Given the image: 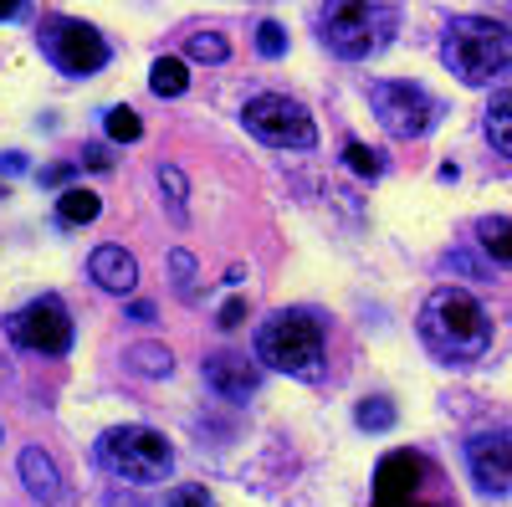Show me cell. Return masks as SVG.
<instances>
[{"label":"cell","instance_id":"obj_1","mask_svg":"<svg viewBox=\"0 0 512 507\" xmlns=\"http://www.w3.org/2000/svg\"><path fill=\"white\" fill-rule=\"evenodd\" d=\"M420 338H425V349L446 364H477L492 349V318L472 292L436 287L420 308Z\"/></svg>","mask_w":512,"mask_h":507},{"label":"cell","instance_id":"obj_2","mask_svg":"<svg viewBox=\"0 0 512 507\" xmlns=\"http://www.w3.org/2000/svg\"><path fill=\"white\" fill-rule=\"evenodd\" d=\"M323 323L303 308H282L272 318L256 323V349L251 359L262 369H277V374H292V379H323Z\"/></svg>","mask_w":512,"mask_h":507},{"label":"cell","instance_id":"obj_3","mask_svg":"<svg viewBox=\"0 0 512 507\" xmlns=\"http://www.w3.org/2000/svg\"><path fill=\"white\" fill-rule=\"evenodd\" d=\"M441 57L466 88H492L512 72V31L487 16H456L441 36Z\"/></svg>","mask_w":512,"mask_h":507},{"label":"cell","instance_id":"obj_4","mask_svg":"<svg viewBox=\"0 0 512 507\" xmlns=\"http://www.w3.org/2000/svg\"><path fill=\"white\" fill-rule=\"evenodd\" d=\"M98 461L123 477V482H164L169 467H175V451H169V441L149 426H113L98 436Z\"/></svg>","mask_w":512,"mask_h":507},{"label":"cell","instance_id":"obj_5","mask_svg":"<svg viewBox=\"0 0 512 507\" xmlns=\"http://www.w3.org/2000/svg\"><path fill=\"white\" fill-rule=\"evenodd\" d=\"M395 36V11L390 6H364V0H338L323 11V41L333 57L344 62H364L374 57L384 41Z\"/></svg>","mask_w":512,"mask_h":507},{"label":"cell","instance_id":"obj_6","mask_svg":"<svg viewBox=\"0 0 512 507\" xmlns=\"http://www.w3.org/2000/svg\"><path fill=\"white\" fill-rule=\"evenodd\" d=\"M369 108L374 118L384 123V134H395V139H420V134H431L436 129V118H441V103L420 88V82H369Z\"/></svg>","mask_w":512,"mask_h":507},{"label":"cell","instance_id":"obj_7","mask_svg":"<svg viewBox=\"0 0 512 507\" xmlns=\"http://www.w3.org/2000/svg\"><path fill=\"white\" fill-rule=\"evenodd\" d=\"M41 57H47L57 72H67V77H93V72L108 67L113 52H108V41H103L98 26L57 16V21L41 26Z\"/></svg>","mask_w":512,"mask_h":507},{"label":"cell","instance_id":"obj_8","mask_svg":"<svg viewBox=\"0 0 512 507\" xmlns=\"http://www.w3.org/2000/svg\"><path fill=\"white\" fill-rule=\"evenodd\" d=\"M246 129L272 144V149H313L318 144V129H313V118L303 113V103H292L287 93H256L246 98Z\"/></svg>","mask_w":512,"mask_h":507},{"label":"cell","instance_id":"obj_9","mask_svg":"<svg viewBox=\"0 0 512 507\" xmlns=\"http://www.w3.org/2000/svg\"><path fill=\"white\" fill-rule=\"evenodd\" d=\"M6 333L16 349H31V354H67L72 349V313L62 298H31L26 308H16L6 318Z\"/></svg>","mask_w":512,"mask_h":507},{"label":"cell","instance_id":"obj_10","mask_svg":"<svg viewBox=\"0 0 512 507\" xmlns=\"http://www.w3.org/2000/svg\"><path fill=\"white\" fill-rule=\"evenodd\" d=\"M425 456L420 451H390L374 467V507H420L415 492L425 487Z\"/></svg>","mask_w":512,"mask_h":507},{"label":"cell","instance_id":"obj_11","mask_svg":"<svg viewBox=\"0 0 512 507\" xmlns=\"http://www.w3.org/2000/svg\"><path fill=\"white\" fill-rule=\"evenodd\" d=\"M205 385L221 400H246V395L262 390V364L246 359V354H210L205 359Z\"/></svg>","mask_w":512,"mask_h":507},{"label":"cell","instance_id":"obj_12","mask_svg":"<svg viewBox=\"0 0 512 507\" xmlns=\"http://www.w3.org/2000/svg\"><path fill=\"white\" fill-rule=\"evenodd\" d=\"M466 461H472V477L487 492H507L512 487V441H502V436H472V441H466Z\"/></svg>","mask_w":512,"mask_h":507},{"label":"cell","instance_id":"obj_13","mask_svg":"<svg viewBox=\"0 0 512 507\" xmlns=\"http://www.w3.org/2000/svg\"><path fill=\"white\" fill-rule=\"evenodd\" d=\"M88 277L103 287V292H118V298H128V292L139 287V262L128 257L123 246H98L88 257Z\"/></svg>","mask_w":512,"mask_h":507},{"label":"cell","instance_id":"obj_14","mask_svg":"<svg viewBox=\"0 0 512 507\" xmlns=\"http://www.w3.org/2000/svg\"><path fill=\"white\" fill-rule=\"evenodd\" d=\"M21 482H26V492L41 497V502H62V492H67L57 461L41 451V446H26V451H21Z\"/></svg>","mask_w":512,"mask_h":507},{"label":"cell","instance_id":"obj_15","mask_svg":"<svg viewBox=\"0 0 512 507\" xmlns=\"http://www.w3.org/2000/svg\"><path fill=\"white\" fill-rule=\"evenodd\" d=\"M477 246L497 267H512V216H482L477 221Z\"/></svg>","mask_w":512,"mask_h":507},{"label":"cell","instance_id":"obj_16","mask_svg":"<svg viewBox=\"0 0 512 507\" xmlns=\"http://www.w3.org/2000/svg\"><path fill=\"white\" fill-rule=\"evenodd\" d=\"M98 210H103V200L93 190H82V185L57 195V221L62 226H88V221H98Z\"/></svg>","mask_w":512,"mask_h":507},{"label":"cell","instance_id":"obj_17","mask_svg":"<svg viewBox=\"0 0 512 507\" xmlns=\"http://www.w3.org/2000/svg\"><path fill=\"white\" fill-rule=\"evenodd\" d=\"M185 88H190V72H185L180 57H159V62L149 67V93H154V98H180Z\"/></svg>","mask_w":512,"mask_h":507},{"label":"cell","instance_id":"obj_18","mask_svg":"<svg viewBox=\"0 0 512 507\" xmlns=\"http://www.w3.org/2000/svg\"><path fill=\"white\" fill-rule=\"evenodd\" d=\"M159 190H164V205H169V216H175L180 226L190 221V185L175 164H159Z\"/></svg>","mask_w":512,"mask_h":507},{"label":"cell","instance_id":"obj_19","mask_svg":"<svg viewBox=\"0 0 512 507\" xmlns=\"http://www.w3.org/2000/svg\"><path fill=\"white\" fill-rule=\"evenodd\" d=\"M487 139L512 159V93H497L492 108H487Z\"/></svg>","mask_w":512,"mask_h":507},{"label":"cell","instance_id":"obj_20","mask_svg":"<svg viewBox=\"0 0 512 507\" xmlns=\"http://www.w3.org/2000/svg\"><path fill=\"white\" fill-rule=\"evenodd\" d=\"M128 369L149 374V379H164L169 369H175V359H169L164 344H134V349H128Z\"/></svg>","mask_w":512,"mask_h":507},{"label":"cell","instance_id":"obj_21","mask_svg":"<svg viewBox=\"0 0 512 507\" xmlns=\"http://www.w3.org/2000/svg\"><path fill=\"white\" fill-rule=\"evenodd\" d=\"M344 164L354 169L359 180H379V175H384V159H379L369 144H359V139H349V144H344Z\"/></svg>","mask_w":512,"mask_h":507},{"label":"cell","instance_id":"obj_22","mask_svg":"<svg viewBox=\"0 0 512 507\" xmlns=\"http://www.w3.org/2000/svg\"><path fill=\"white\" fill-rule=\"evenodd\" d=\"M354 420H359L364 431H390V426H395V405H390V400H379V395H374V400H359Z\"/></svg>","mask_w":512,"mask_h":507},{"label":"cell","instance_id":"obj_23","mask_svg":"<svg viewBox=\"0 0 512 507\" xmlns=\"http://www.w3.org/2000/svg\"><path fill=\"white\" fill-rule=\"evenodd\" d=\"M190 57H195V62H226L231 47H226L221 31H195V36H190Z\"/></svg>","mask_w":512,"mask_h":507},{"label":"cell","instance_id":"obj_24","mask_svg":"<svg viewBox=\"0 0 512 507\" xmlns=\"http://www.w3.org/2000/svg\"><path fill=\"white\" fill-rule=\"evenodd\" d=\"M139 134H144V123H139V113H134V108H108V139L134 144Z\"/></svg>","mask_w":512,"mask_h":507},{"label":"cell","instance_id":"obj_25","mask_svg":"<svg viewBox=\"0 0 512 507\" xmlns=\"http://www.w3.org/2000/svg\"><path fill=\"white\" fill-rule=\"evenodd\" d=\"M169 272H175V292L195 298V257L190 251H169Z\"/></svg>","mask_w":512,"mask_h":507},{"label":"cell","instance_id":"obj_26","mask_svg":"<svg viewBox=\"0 0 512 507\" xmlns=\"http://www.w3.org/2000/svg\"><path fill=\"white\" fill-rule=\"evenodd\" d=\"M256 52H262V57H282L287 52V31L277 21H262V26H256Z\"/></svg>","mask_w":512,"mask_h":507},{"label":"cell","instance_id":"obj_27","mask_svg":"<svg viewBox=\"0 0 512 507\" xmlns=\"http://www.w3.org/2000/svg\"><path fill=\"white\" fill-rule=\"evenodd\" d=\"M164 507H216V502H210V492H205V487L185 482V487H175V492L164 497Z\"/></svg>","mask_w":512,"mask_h":507},{"label":"cell","instance_id":"obj_28","mask_svg":"<svg viewBox=\"0 0 512 507\" xmlns=\"http://www.w3.org/2000/svg\"><path fill=\"white\" fill-rule=\"evenodd\" d=\"M67 180H72V164H47L41 169V185H52V190H72Z\"/></svg>","mask_w":512,"mask_h":507},{"label":"cell","instance_id":"obj_29","mask_svg":"<svg viewBox=\"0 0 512 507\" xmlns=\"http://www.w3.org/2000/svg\"><path fill=\"white\" fill-rule=\"evenodd\" d=\"M216 323H221V328H241V323H246V303H241V298H231V303L221 308V318H216Z\"/></svg>","mask_w":512,"mask_h":507},{"label":"cell","instance_id":"obj_30","mask_svg":"<svg viewBox=\"0 0 512 507\" xmlns=\"http://www.w3.org/2000/svg\"><path fill=\"white\" fill-rule=\"evenodd\" d=\"M82 164H88V169H113V154L103 144H88V149H82Z\"/></svg>","mask_w":512,"mask_h":507},{"label":"cell","instance_id":"obj_31","mask_svg":"<svg viewBox=\"0 0 512 507\" xmlns=\"http://www.w3.org/2000/svg\"><path fill=\"white\" fill-rule=\"evenodd\" d=\"M0 169H6V175H21L26 159H21V154H0Z\"/></svg>","mask_w":512,"mask_h":507},{"label":"cell","instance_id":"obj_32","mask_svg":"<svg viewBox=\"0 0 512 507\" xmlns=\"http://www.w3.org/2000/svg\"><path fill=\"white\" fill-rule=\"evenodd\" d=\"M128 318H134V323H154V308L149 303H134V308H128Z\"/></svg>","mask_w":512,"mask_h":507},{"label":"cell","instance_id":"obj_33","mask_svg":"<svg viewBox=\"0 0 512 507\" xmlns=\"http://www.w3.org/2000/svg\"><path fill=\"white\" fill-rule=\"evenodd\" d=\"M11 16H26V6H0V21H11Z\"/></svg>","mask_w":512,"mask_h":507},{"label":"cell","instance_id":"obj_34","mask_svg":"<svg viewBox=\"0 0 512 507\" xmlns=\"http://www.w3.org/2000/svg\"><path fill=\"white\" fill-rule=\"evenodd\" d=\"M420 507H436V502H420Z\"/></svg>","mask_w":512,"mask_h":507},{"label":"cell","instance_id":"obj_35","mask_svg":"<svg viewBox=\"0 0 512 507\" xmlns=\"http://www.w3.org/2000/svg\"><path fill=\"white\" fill-rule=\"evenodd\" d=\"M0 195H6V185H0Z\"/></svg>","mask_w":512,"mask_h":507}]
</instances>
